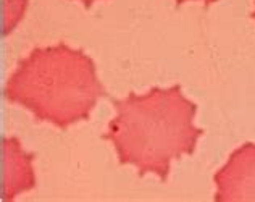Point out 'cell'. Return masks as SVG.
I'll use <instances>...</instances> for the list:
<instances>
[{"instance_id": "1", "label": "cell", "mask_w": 255, "mask_h": 202, "mask_svg": "<svg viewBox=\"0 0 255 202\" xmlns=\"http://www.w3.org/2000/svg\"><path fill=\"white\" fill-rule=\"evenodd\" d=\"M117 117L109 123L104 139L115 146L122 165H134L139 177L155 173L166 181L174 159L196 151L204 131L194 125L197 105L184 97L181 86L152 87L137 96L110 99Z\"/></svg>"}, {"instance_id": "2", "label": "cell", "mask_w": 255, "mask_h": 202, "mask_svg": "<svg viewBox=\"0 0 255 202\" xmlns=\"http://www.w3.org/2000/svg\"><path fill=\"white\" fill-rule=\"evenodd\" d=\"M5 99L26 107L41 121L68 128L87 120L105 97L94 60L66 44L36 47L6 79Z\"/></svg>"}, {"instance_id": "3", "label": "cell", "mask_w": 255, "mask_h": 202, "mask_svg": "<svg viewBox=\"0 0 255 202\" xmlns=\"http://www.w3.org/2000/svg\"><path fill=\"white\" fill-rule=\"evenodd\" d=\"M213 181L215 201H255V144L246 143L234 151Z\"/></svg>"}, {"instance_id": "4", "label": "cell", "mask_w": 255, "mask_h": 202, "mask_svg": "<svg viewBox=\"0 0 255 202\" xmlns=\"http://www.w3.org/2000/svg\"><path fill=\"white\" fill-rule=\"evenodd\" d=\"M3 154V198L13 201L19 193L31 191L36 186L32 160L34 156L23 151L18 138L2 139Z\"/></svg>"}, {"instance_id": "5", "label": "cell", "mask_w": 255, "mask_h": 202, "mask_svg": "<svg viewBox=\"0 0 255 202\" xmlns=\"http://www.w3.org/2000/svg\"><path fill=\"white\" fill-rule=\"evenodd\" d=\"M26 6H28V0H3V36L10 34L13 28L19 23L26 11Z\"/></svg>"}, {"instance_id": "6", "label": "cell", "mask_w": 255, "mask_h": 202, "mask_svg": "<svg viewBox=\"0 0 255 202\" xmlns=\"http://www.w3.org/2000/svg\"><path fill=\"white\" fill-rule=\"evenodd\" d=\"M176 2V5H183L184 2H189V0H174ZM202 2L205 3V5H210V3H213V2H217V0H202Z\"/></svg>"}, {"instance_id": "7", "label": "cell", "mask_w": 255, "mask_h": 202, "mask_svg": "<svg viewBox=\"0 0 255 202\" xmlns=\"http://www.w3.org/2000/svg\"><path fill=\"white\" fill-rule=\"evenodd\" d=\"M81 2L84 3V6H86V8H91V6H92V3L96 2V0H81Z\"/></svg>"}, {"instance_id": "8", "label": "cell", "mask_w": 255, "mask_h": 202, "mask_svg": "<svg viewBox=\"0 0 255 202\" xmlns=\"http://www.w3.org/2000/svg\"><path fill=\"white\" fill-rule=\"evenodd\" d=\"M252 18H254V19H255V10H254V11H252Z\"/></svg>"}]
</instances>
